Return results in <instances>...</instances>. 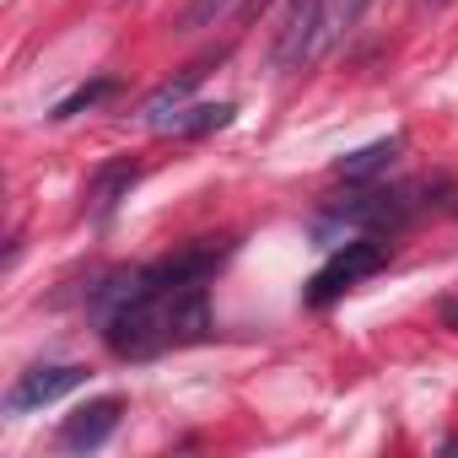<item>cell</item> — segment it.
Segmentation results:
<instances>
[{
	"label": "cell",
	"instance_id": "8992f818",
	"mask_svg": "<svg viewBox=\"0 0 458 458\" xmlns=\"http://www.w3.org/2000/svg\"><path fill=\"white\" fill-rule=\"evenodd\" d=\"M119 415H124V399H114V394L76 404V410L65 415V426H60V447H71V453L103 447V442L114 437V426H119Z\"/></svg>",
	"mask_w": 458,
	"mask_h": 458
},
{
	"label": "cell",
	"instance_id": "277c9868",
	"mask_svg": "<svg viewBox=\"0 0 458 458\" xmlns=\"http://www.w3.org/2000/svg\"><path fill=\"white\" fill-rule=\"evenodd\" d=\"M388 265V243L377 238V233H367V238H351V243H340L324 265H318V276L308 281V292H302V302L308 308H329L335 297H345L356 281H367V276H377Z\"/></svg>",
	"mask_w": 458,
	"mask_h": 458
},
{
	"label": "cell",
	"instance_id": "6da1fadb",
	"mask_svg": "<svg viewBox=\"0 0 458 458\" xmlns=\"http://www.w3.org/2000/svg\"><path fill=\"white\" fill-rule=\"evenodd\" d=\"M226 254H233V238H199L157 265L103 276L87 292L98 329H103V345L119 361H151L162 351L210 340L205 281L226 265Z\"/></svg>",
	"mask_w": 458,
	"mask_h": 458
},
{
	"label": "cell",
	"instance_id": "5b68a950",
	"mask_svg": "<svg viewBox=\"0 0 458 458\" xmlns=\"http://www.w3.org/2000/svg\"><path fill=\"white\" fill-rule=\"evenodd\" d=\"M87 383V367L76 361H60V367H28L12 388H6V415H28V410H44L55 399H65L71 388Z\"/></svg>",
	"mask_w": 458,
	"mask_h": 458
},
{
	"label": "cell",
	"instance_id": "8fae6325",
	"mask_svg": "<svg viewBox=\"0 0 458 458\" xmlns=\"http://www.w3.org/2000/svg\"><path fill=\"white\" fill-rule=\"evenodd\" d=\"M108 92H114V81L103 76V81H92V87H81V92H71V98H65V103L55 108V119H71V114H81V108H92V103H103Z\"/></svg>",
	"mask_w": 458,
	"mask_h": 458
},
{
	"label": "cell",
	"instance_id": "9c48e42d",
	"mask_svg": "<svg viewBox=\"0 0 458 458\" xmlns=\"http://www.w3.org/2000/svg\"><path fill=\"white\" fill-rule=\"evenodd\" d=\"M399 151H404V135H383V140H372V146H361V151L340 157V162H335V173H340L345 183H367V178L388 173Z\"/></svg>",
	"mask_w": 458,
	"mask_h": 458
},
{
	"label": "cell",
	"instance_id": "30bf717a",
	"mask_svg": "<svg viewBox=\"0 0 458 458\" xmlns=\"http://www.w3.org/2000/svg\"><path fill=\"white\" fill-rule=\"evenodd\" d=\"M205 71H210V60H199V65H189V71H183L178 81H167V87H157V92L146 98V108H140V119H146V124H157V119H167L173 108H183V103H189V92H194V87L205 81Z\"/></svg>",
	"mask_w": 458,
	"mask_h": 458
},
{
	"label": "cell",
	"instance_id": "3957f363",
	"mask_svg": "<svg viewBox=\"0 0 458 458\" xmlns=\"http://www.w3.org/2000/svg\"><path fill=\"white\" fill-rule=\"evenodd\" d=\"M415 194H420V189H372V194L340 199V205H329V210L313 221V233L324 238L329 226H345V233H394V226H404V221L420 210Z\"/></svg>",
	"mask_w": 458,
	"mask_h": 458
},
{
	"label": "cell",
	"instance_id": "52a82bcc",
	"mask_svg": "<svg viewBox=\"0 0 458 458\" xmlns=\"http://www.w3.org/2000/svg\"><path fill=\"white\" fill-rule=\"evenodd\" d=\"M135 183H140V162H130V157L103 162V167L87 178V216H92V221H108V216L130 199Z\"/></svg>",
	"mask_w": 458,
	"mask_h": 458
},
{
	"label": "cell",
	"instance_id": "7c38bea8",
	"mask_svg": "<svg viewBox=\"0 0 458 458\" xmlns=\"http://www.w3.org/2000/svg\"><path fill=\"white\" fill-rule=\"evenodd\" d=\"M226 6H233V0H194V6L183 12V28H199L205 17H221Z\"/></svg>",
	"mask_w": 458,
	"mask_h": 458
},
{
	"label": "cell",
	"instance_id": "5bb4252c",
	"mask_svg": "<svg viewBox=\"0 0 458 458\" xmlns=\"http://www.w3.org/2000/svg\"><path fill=\"white\" fill-rule=\"evenodd\" d=\"M442 6H453V0H415V12H442Z\"/></svg>",
	"mask_w": 458,
	"mask_h": 458
},
{
	"label": "cell",
	"instance_id": "ba28073f",
	"mask_svg": "<svg viewBox=\"0 0 458 458\" xmlns=\"http://www.w3.org/2000/svg\"><path fill=\"white\" fill-rule=\"evenodd\" d=\"M233 103H183V108H173L167 119H157L151 130L157 135H173V140H189V135H210V130H221V124H233Z\"/></svg>",
	"mask_w": 458,
	"mask_h": 458
},
{
	"label": "cell",
	"instance_id": "4fadbf2b",
	"mask_svg": "<svg viewBox=\"0 0 458 458\" xmlns=\"http://www.w3.org/2000/svg\"><path fill=\"white\" fill-rule=\"evenodd\" d=\"M437 313H442V324H447V329H458V297H447Z\"/></svg>",
	"mask_w": 458,
	"mask_h": 458
},
{
	"label": "cell",
	"instance_id": "7a4b0ae2",
	"mask_svg": "<svg viewBox=\"0 0 458 458\" xmlns=\"http://www.w3.org/2000/svg\"><path fill=\"white\" fill-rule=\"evenodd\" d=\"M367 12V0H292L286 6V22L276 33V49H270V65L281 76L292 71H308L318 65Z\"/></svg>",
	"mask_w": 458,
	"mask_h": 458
}]
</instances>
